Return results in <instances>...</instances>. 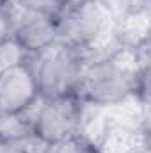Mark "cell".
<instances>
[{
    "mask_svg": "<svg viewBox=\"0 0 151 153\" xmlns=\"http://www.w3.org/2000/svg\"><path fill=\"white\" fill-rule=\"evenodd\" d=\"M112 14L107 0H84L66 9L61 18L59 41L71 45L84 53L94 50L109 30Z\"/></svg>",
    "mask_w": 151,
    "mask_h": 153,
    "instance_id": "obj_4",
    "label": "cell"
},
{
    "mask_svg": "<svg viewBox=\"0 0 151 153\" xmlns=\"http://www.w3.org/2000/svg\"><path fill=\"white\" fill-rule=\"evenodd\" d=\"M29 117V137L39 146L68 139L82 132L85 105L76 94L41 98Z\"/></svg>",
    "mask_w": 151,
    "mask_h": 153,
    "instance_id": "obj_3",
    "label": "cell"
},
{
    "mask_svg": "<svg viewBox=\"0 0 151 153\" xmlns=\"http://www.w3.org/2000/svg\"><path fill=\"white\" fill-rule=\"evenodd\" d=\"M148 61V41L135 45L126 59L123 50L87 61L76 96L85 107H112L135 94L139 66Z\"/></svg>",
    "mask_w": 151,
    "mask_h": 153,
    "instance_id": "obj_1",
    "label": "cell"
},
{
    "mask_svg": "<svg viewBox=\"0 0 151 153\" xmlns=\"http://www.w3.org/2000/svg\"><path fill=\"white\" fill-rule=\"evenodd\" d=\"M0 153H30L27 137L0 134Z\"/></svg>",
    "mask_w": 151,
    "mask_h": 153,
    "instance_id": "obj_9",
    "label": "cell"
},
{
    "mask_svg": "<svg viewBox=\"0 0 151 153\" xmlns=\"http://www.w3.org/2000/svg\"><path fill=\"white\" fill-rule=\"evenodd\" d=\"M9 13L11 36L30 57H38L59 41L61 20L20 5L16 2H9Z\"/></svg>",
    "mask_w": 151,
    "mask_h": 153,
    "instance_id": "obj_6",
    "label": "cell"
},
{
    "mask_svg": "<svg viewBox=\"0 0 151 153\" xmlns=\"http://www.w3.org/2000/svg\"><path fill=\"white\" fill-rule=\"evenodd\" d=\"M41 153H101V148L84 132L68 139L41 146Z\"/></svg>",
    "mask_w": 151,
    "mask_h": 153,
    "instance_id": "obj_7",
    "label": "cell"
},
{
    "mask_svg": "<svg viewBox=\"0 0 151 153\" xmlns=\"http://www.w3.org/2000/svg\"><path fill=\"white\" fill-rule=\"evenodd\" d=\"M5 4H9V0H0V5H5Z\"/></svg>",
    "mask_w": 151,
    "mask_h": 153,
    "instance_id": "obj_11",
    "label": "cell"
},
{
    "mask_svg": "<svg viewBox=\"0 0 151 153\" xmlns=\"http://www.w3.org/2000/svg\"><path fill=\"white\" fill-rule=\"evenodd\" d=\"M132 153H148V144H144V146H141V148H137L135 152Z\"/></svg>",
    "mask_w": 151,
    "mask_h": 153,
    "instance_id": "obj_10",
    "label": "cell"
},
{
    "mask_svg": "<svg viewBox=\"0 0 151 153\" xmlns=\"http://www.w3.org/2000/svg\"><path fill=\"white\" fill-rule=\"evenodd\" d=\"M29 59H32V57L16 43V39L13 36H9L0 43V73L13 66H18Z\"/></svg>",
    "mask_w": 151,
    "mask_h": 153,
    "instance_id": "obj_8",
    "label": "cell"
},
{
    "mask_svg": "<svg viewBox=\"0 0 151 153\" xmlns=\"http://www.w3.org/2000/svg\"><path fill=\"white\" fill-rule=\"evenodd\" d=\"M87 61V53L62 41H57L38 57H32L41 98L76 94Z\"/></svg>",
    "mask_w": 151,
    "mask_h": 153,
    "instance_id": "obj_2",
    "label": "cell"
},
{
    "mask_svg": "<svg viewBox=\"0 0 151 153\" xmlns=\"http://www.w3.org/2000/svg\"><path fill=\"white\" fill-rule=\"evenodd\" d=\"M41 100L32 59L0 73V119L29 116Z\"/></svg>",
    "mask_w": 151,
    "mask_h": 153,
    "instance_id": "obj_5",
    "label": "cell"
}]
</instances>
